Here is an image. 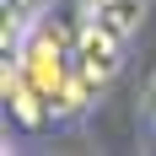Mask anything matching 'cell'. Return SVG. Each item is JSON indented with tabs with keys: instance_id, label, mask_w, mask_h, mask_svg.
<instances>
[{
	"instance_id": "cell-1",
	"label": "cell",
	"mask_w": 156,
	"mask_h": 156,
	"mask_svg": "<svg viewBox=\"0 0 156 156\" xmlns=\"http://www.w3.org/2000/svg\"><path fill=\"white\" fill-rule=\"evenodd\" d=\"M16 70L54 113H65V97H70V81H76V32L59 16H38L22 38V48H16Z\"/></svg>"
},
{
	"instance_id": "cell-2",
	"label": "cell",
	"mask_w": 156,
	"mask_h": 156,
	"mask_svg": "<svg viewBox=\"0 0 156 156\" xmlns=\"http://www.w3.org/2000/svg\"><path fill=\"white\" fill-rule=\"evenodd\" d=\"M81 22H92V27H102V32L129 43L145 22V0H81Z\"/></svg>"
}]
</instances>
